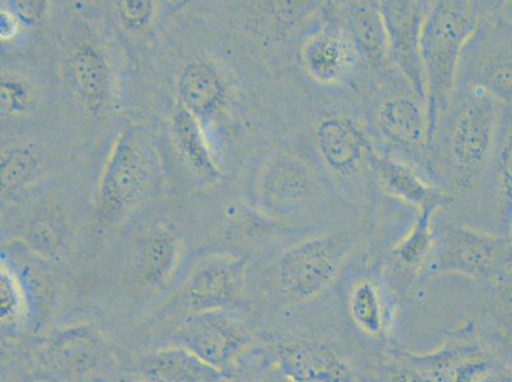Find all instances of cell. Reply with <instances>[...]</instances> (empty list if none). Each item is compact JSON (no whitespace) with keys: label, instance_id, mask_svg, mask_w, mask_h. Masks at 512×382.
Masks as SVG:
<instances>
[{"label":"cell","instance_id":"1","mask_svg":"<svg viewBox=\"0 0 512 382\" xmlns=\"http://www.w3.org/2000/svg\"><path fill=\"white\" fill-rule=\"evenodd\" d=\"M300 79V78H299ZM304 125L293 133L341 194L362 217L388 226L403 206L386 197L377 184L372 139L356 97L316 90L300 79Z\"/></svg>","mask_w":512,"mask_h":382},{"label":"cell","instance_id":"2","mask_svg":"<svg viewBox=\"0 0 512 382\" xmlns=\"http://www.w3.org/2000/svg\"><path fill=\"white\" fill-rule=\"evenodd\" d=\"M386 236L380 223L358 217L290 237L269 265L273 295L288 311L314 306Z\"/></svg>","mask_w":512,"mask_h":382},{"label":"cell","instance_id":"3","mask_svg":"<svg viewBox=\"0 0 512 382\" xmlns=\"http://www.w3.org/2000/svg\"><path fill=\"white\" fill-rule=\"evenodd\" d=\"M501 104L482 88L456 85L437 121L431 142V171L448 197L442 209L458 218L476 199L495 149Z\"/></svg>","mask_w":512,"mask_h":382},{"label":"cell","instance_id":"4","mask_svg":"<svg viewBox=\"0 0 512 382\" xmlns=\"http://www.w3.org/2000/svg\"><path fill=\"white\" fill-rule=\"evenodd\" d=\"M256 194L267 211L296 230L314 231L362 217L293 135L264 157L256 176Z\"/></svg>","mask_w":512,"mask_h":382},{"label":"cell","instance_id":"5","mask_svg":"<svg viewBox=\"0 0 512 382\" xmlns=\"http://www.w3.org/2000/svg\"><path fill=\"white\" fill-rule=\"evenodd\" d=\"M355 97L377 148L436 184L431 171L432 130L425 97L395 67L366 76Z\"/></svg>","mask_w":512,"mask_h":382},{"label":"cell","instance_id":"6","mask_svg":"<svg viewBox=\"0 0 512 382\" xmlns=\"http://www.w3.org/2000/svg\"><path fill=\"white\" fill-rule=\"evenodd\" d=\"M262 338L264 361L288 381L376 382L372 351L330 326L292 321Z\"/></svg>","mask_w":512,"mask_h":382},{"label":"cell","instance_id":"7","mask_svg":"<svg viewBox=\"0 0 512 382\" xmlns=\"http://www.w3.org/2000/svg\"><path fill=\"white\" fill-rule=\"evenodd\" d=\"M374 362L377 382H479L512 358L468 319L431 351L389 344L374 351Z\"/></svg>","mask_w":512,"mask_h":382},{"label":"cell","instance_id":"8","mask_svg":"<svg viewBox=\"0 0 512 382\" xmlns=\"http://www.w3.org/2000/svg\"><path fill=\"white\" fill-rule=\"evenodd\" d=\"M488 7L490 2L477 0L430 2L422 26L421 59L432 135L455 91L465 45Z\"/></svg>","mask_w":512,"mask_h":382},{"label":"cell","instance_id":"9","mask_svg":"<svg viewBox=\"0 0 512 382\" xmlns=\"http://www.w3.org/2000/svg\"><path fill=\"white\" fill-rule=\"evenodd\" d=\"M295 64L306 85L356 95L365 68L339 16L337 2H324L320 16L297 44Z\"/></svg>","mask_w":512,"mask_h":382},{"label":"cell","instance_id":"10","mask_svg":"<svg viewBox=\"0 0 512 382\" xmlns=\"http://www.w3.org/2000/svg\"><path fill=\"white\" fill-rule=\"evenodd\" d=\"M158 162L144 125H125L116 135L102 171L96 197V221L113 225L137 206L155 183Z\"/></svg>","mask_w":512,"mask_h":382},{"label":"cell","instance_id":"11","mask_svg":"<svg viewBox=\"0 0 512 382\" xmlns=\"http://www.w3.org/2000/svg\"><path fill=\"white\" fill-rule=\"evenodd\" d=\"M434 231L427 283L441 277H453L481 284L496 277L512 262L510 236L465 225L442 209L435 216Z\"/></svg>","mask_w":512,"mask_h":382},{"label":"cell","instance_id":"12","mask_svg":"<svg viewBox=\"0 0 512 382\" xmlns=\"http://www.w3.org/2000/svg\"><path fill=\"white\" fill-rule=\"evenodd\" d=\"M166 346L188 349L227 377L236 376L253 361L263 339L231 311L181 316Z\"/></svg>","mask_w":512,"mask_h":382},{"label":"cell","instance_id":"13","mask_svg":"<svg viewBox=\"0 0 512 382\" xmlns=\"http://www.w3.org/2000/svg\"><path fill=\"white\" fill-rule=\"evenodd\" d=\"M456 85L482 88L512 106V2H490L465 45Z\"/></svg>","mask_w":512,"mask_h":382},{"label":"cell","instance_id":"14","mask_svg":"<svg viewBox=\"0 0 512 382\" xmlns=\"http://www.w3.org/2000/svg\"><path fill=\"white\" fill-rule=\"evenodd\" d=\"M343 281L349 323L376 349L389 346L390 334L403 307L380 276L372 251L349 270Z\"/></svg>","mask_w":512,"mask_h":382},{"label":"cell","instance_id":"15","mask_svg":"<svg viewBox=\"0 0 512 382\" xmlns=\"http://www.w3.org/2000/svg\"><path fill=\"white\" fill-rule=\"evenodd\" d=\"M111 361L109 342L90 324L55 330L35 353V365L41 376L62 382L86 379L105 370Z\"/></svg>","mask_w":512,"mask_h":382},{"label":"cell","instance_id":"16","mask_svg":"<svg viewBox=\"0 0 512 382\" xmlns=\"http://www.w3.org/2000/svg\"><path fill=\"white\" fill-rule=\"evenodd\" d=\"M512 217V106L501 104L495 149L476 199L454 220L509 236ZM453 218V217H451Z\"/></svg>","mask_w":512,"mask_h":382},{"label":"cell","instance_id":"17","mask_svg":"<svg viewBox=\"0 0 512 382\" xmlns=\"http://www.w3.org/2000/svg\"><path fill=\"white\" fill-rule=\"evenodd\" d=\"M246 259L236 254L206 256L186 274L179 291L181 316L200 312L231 311L241 304ZM232 312V311H231Z\"/></svg>","mask_w":512,"mask_h":382},{"label":"cell","instance_id":"18","mask_svg":"<svg viewBox=\"0 0 512 382\" xmlns=\"http://www.w3.org/2000/svg\"><path fill=\"white\" fill-rule=\"evenodd\" d=\"M430 2L423 0H383L389 57L400 73L426 99L421 59V36Z\"/></svg>","mask_w":512,"mask_h":382},{"label":"cell","instance_id":"19","mask_svg":"<svg viewBox=\"0 0 512 382\" xmlns=\"http://www.w3.org/2000/svg\"><path fill=\"white\" fill-rule=\"evenodd\" d=\"M339 16L367 74L379 73L394 67L389 57L381 2L375 0H351L337 2Z\"/></svg>","mask_w":512,"mask_h":382},{"label":"cell","instance_id":"20","mask_svg":"<svg viewBox=\"0 0 512 382\" xmlns=\"http://www.w3.org/2000/svg\"><path fill=\"white\" fill-rule=\"evenodd\" d=\"M377 184L386 197L420 211L427 207L445 208L448 197L422 172L386 153H377L374 161Z\"/></svg>","mask_w":512,"mask_h":382},{"label":"cell","instance_id":"21","mask_svg":"<svg viewBox=\"0 0 512 382\" xmlns=\"http://www.w3.org/2000/svg\"><path fill=\"white\" fill-rule=\"evenodd\" d=\"M476 287L470 320L512 358V262Z\"/></svg>","mask_w":512,"mask_h":382},{"label":"cell","instance_id":"22","mask_svg":"<svg viewBox=\"0 0 512 382\" xmlns=\"http://www.w3.org/2000/svg\"><path fill=\"white\" fill-rule=\"evenodd\" d=\"M67 77L74 95L90 113H101L113 100V71L97 46L83 44L73 50L67 62Z\"/></svg>","mask_w":512,"mask_h":382},{"label":"cell","instance_id":"23","mask_svg":"<svg viewBox=\"0 0 512 382\" xmlns=\"http://www.w3.org/2000/svg\"><path fill=\"white\" fill-rule=\"evenodd\" d=\"M134 376L147 382H228L230 377L200 360L188 349L164 346L144 354L134 366Z\"/></svg>","mask_w":512,"mask_h":382},{"label":"cell","instance_id":"24","mask_svg":"<svg viewBox=\"0 0 512 382\" xmlns=\"http://www.w3.org/2000/svg\"><path fill=\"white\" fill-rule=\"evenodd\" d=\"M176 92L178 104L202 124L216 118L227 104L225 79L217 67L203 60L186 64L178 78Z\"/></svg>","mask_w":512,"mask_h":382},{"label":"cell","instance_id":"25","mask_svg":"<svg viewBox=\"0 0 512 382\" xmlns=\"http://www.w3.org/2000/svg\"><path fill=\"white\" fill-rule=\"evenodd\" d=\"M180 244L165 228H156L139 244L134 260V276L148 291H161L174 278L180 262Z\"/></svg>","mask_w":512,"mask_h":382},{"label":"cell","instance_id":"26","mask_svg":"<svg viewBox=\"0 0 512 382\" xmlns=\"http://www.w3.org/2000/svg\"><path fill=\"white\" fill-rule=\"evenodd\" d=\"M172 138L180 156L195 174L208 180L220 177V167L214 162L203 124L183 105L176 104L171 116Z\"/></svg>","mask_w":512,"mask_h":382},{"label":"cell","instance_id":"27","mask_svg":"<svg viewBox=\"0 0 512 382\" xmlns=\"http://www.w3.org/2000/svg\"><path fill=\"white\" fill-rule=\"evenodd\" d=\"M45 156L36 143L22 142L2 148V189L15 193L43 175Z\"/></svg>","mask_w":512,"mask_h":382},{"label":"cell","instance_id":"28","mask_svg":"<svg viewBox=\"0 0 512 382\" xmlns=\"http://www.w3.org/2000/svg\"><path fill=\"white\" fill-rule=\"evenodd\" d=\"M0 310L4 330H15L31 324V306L25 284L7 260H2L0 273Z\"/></svg>","mask_w":512,"mask_h":382},{"label":"cell","instance_id":"29","mask_svg":"<svg viewBox=\"0 0 512 382\" xmlns=\"http://www.w3.org/2000/svg\"><path fill=\"white\" fill-rule=\"evenodd\" d=\"M36 105V92L29 79L15 72H2V116L21 119Z\"/></svg>","mask_w":512,"mask_h":382},{"label":"cell","instance_id":"30","mask_svg":"<svg viewBox=\"0 0 512 382\" xmlns=\"http://www.w3.org/2000/svg\"><path fill=\"white\" fill-rule=\"evenodd\" d=\"M157 3L151 0H123L115 3V12L121 25L133 34L151 29L156 18Z\"/></svg>","mask_w":512,"mask_h":382},{"label":"cell","instance_id":"31","mask_svg":"<svg viewBox=\"0 0 512 382\" xmlns=\"http://www.w3.org/2000/svg\"><path fill=\"white\" fill-rule=\"evenodd\" d=\"M246 372H248L246 382H291L283 379L273 368L269 367L264 361V357H260Z\"/></svg>","mask_w":512,"mask_h":382},{"label":"cell","instance_id":"32","mask_svg":"<svg viewBox=\"0 0 512 382\" xmlns=\"http://www.w3.org/2000/svg\"><path fill=\"white\" fill-rule=\"evenodd\" d=\"M44 2H15L12 3L11 11L15 13L18 20L23 22H35L39 20L45 11Z\"/></svg>","mask_w":512,"mask_h":382},{"label":"cell","instance_id":"33","mask_svg":"<svg viewBox=\"0 0 512 382\" xmlns=\"http://www.w3.org/2000/svg\"><path fill=\"white\" fill-rule=\"evenodd\" d=\"M20 29L21 21L18 20L11 9L4 7L2 9V16H0V35H2V40L9 41L15 39Z\"/></svg>","mask_w":512,"mask_h":382},{"label":"cell","instance_id":"34","mask_svg":"<svg viewBox=\"0 0 512 382\" xmlns=\"http://www.w3.org/2000/svg\"><path fill=\"white\" fill-rule=\"evenodd\" d=\"M110 382H147L146 380L139 379V377L130 374L128 376L115 377Z\"/></svg>","mask_w":512,"mask_h":382},{"label":"cell","instance_id":"35","mask_svg":"<svg viewBox=\"0 0 512 382\" xmlns=\"http://www.w3.org/2000/svg\"><path fill=\"white\" fill-rule=\"evenodd\" d=\"M25 382H62V381L49 379V377H45V376H40V377H36V379H32V380L25 381Z\"/></svg>","mask_w":512,"mask_h":382}]
</instances>
